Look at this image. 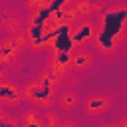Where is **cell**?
Masks as SVG:
<instances>
[{
    "label": "cell",
    "instance_id": "1",
    "mask_svg": "<svg viewBox=\"0 0 127 127\" xmlns=\"http://www.w3.org/2000/svg\"><path fill=\"white\" fill-rule=\"evenodd\" d=\"M58 77H54L50 71H44L40 77L32 79L30 83H26L22 87V99L30 101L32 105H36L38 109H52L56 105V85H58Z\"/></svg>",
    "mask_w": 127,
    "mask_h": 127
},
{
    "label": "cell",
    "instance_id": "2",
    "mask_svg": "<svg viewBox=\"0 0 127 127\" xmlns=\"http://www.w3.org/2000/svg\"><path fill=\"white\" fill-rule=\"evenodd\" d=\"M111 105H113V97L109 93H91L83 99V111L89 117L103 115L105 111H109Z\"/></svg>",
    "mask_w": 127,
    "mask_h": 127
},
{
    "label": "cell",
    "instance_id": "3",
    "mask_svg": "<svg viewBox=\"0 0 127 127\" xmlns=\"http://www.w3.org/2000/svg\"><path fill=\"white\" fill-rule=\"evenodd\" d=\"M93 62H95V56H93V52H89L87 48H75L71 54H69V62H67V65H69V69H73V71H77V73H83V71H89L91 67H93Z\"/></svg>",
    "mask_w": 127,
    "mask_h": 127
},
{
    "label": "cell",
    "instance_id": "4",
    "mask_svg": "<svg viewBox=\"0 0 127 127\" xmlns=\"http://www.w3.org/2000/svg\"><path fill=\"white\" fill-rule=\"evenodd\" d=\"M20 101H22V87H18L8 79L0 81V105L16 107Z\"/></svg>",
    "mask_w": 127,
    "mask_h": 127
},
{
    "label": "cell",
    "instance_id": "5",
    "mask_svg": "<svg viewBox=\"0 0 127 127\" xmlns=\"http://www.w3.org/2000/svg\"><path fill=\"white\" fill-rule=\"evenodd\" d=\"M56 103L64 109V111H71L79 105V95L75 89L67 87V89H62L60 93H56Z\"/></svg>",
    "mask_w": 127,
    "mask_h": 127
},
{
    "label": "cell",
    "instance_id": "6",
    "mask_svg": "<svg viewBox=\"0 0 127 127\" xmlns=\"http://www.w3.org/2000/svg\"><path fill=\"white\" fill-rule=\"evenodd\" d=\"M2 28L10 34V38H16L20 34H24V22L18 16H8L2 20Z\"/></svg>",
    "mask_w": 127,
    "mask_h": 127
},
{
    "label": "cell",
    "instance_id": "7",
    "mask_svg": "<svg viewBox=\"0 0 127 127\" xmlns=\"http://www.w3.org/2000/svg\"><path fill=\"white\" fill-rule=\"evenodd\" d=\"M60 121H62L60 115H58L56 111H50V109H46V113L40 115V125H42V127H58Z\"/></svg>",
    "mask_w": 127,
    "mask_h": 127
},
{
    "label": "cell",
    "instance_id": "8",
    "mask_svg": "<svg viewBox=\"0 0 127 127\" xmlns=\"http://www.w3.org/2000/svg\"><path fill=\"white\" fill-rule=\"evenodd\" d=\"M91 30H93V26H91V24L81 22L79 26H75V28H73V36H75V40H79V44H81V42H85V36H87Z\"/></svg>",
    "mask_w": 127,
    "mask_h": 127
},
{
    "label": "cell",
    "instance_id": "9",
    "mask_svg": "<svg viewBox=\"0 0 127 127\" xmlns=\"http://www.w3.org/2000/svg\"><path fill=\"white\" fill-rule=\"evenodd\" d=\"M22 125H40V115L36 109H28L22 113Z\"/></svg>",
    "mask_w": 127,
    "mask_h": 127
},
{
    "label": "cell",
    "instance_id": "10",
    "mask_svg": "<svg viewBox=\"0 0 127 127\" xmlns=\"http://www.w3.org/2000/svg\"><path fill=\"white\" fill-rule=\"evenodd\" d=\"M91 8H93L91 0H77V2L73 4V10L77 12V16H87V14H91Z\"/></svg>",
    "mask_w": 127,
    "mask_h": 127
},
{
    "label": "cell",
    "instance_id": "11",
    "mask_svg": "<svg viewBox=\"0 0 127 127\" xmlns=\"http://www.w3.org/2000/svg\"><path fill=\"white\" fill-rule=\"evenodd\" d=\"M26 6H28L32 12H36V10L48 8V6H50V0H26Z\"/></svg>",
    "mask_w": 127,
    "mask_h": 127
},
{
    "label": "cell",
    "instance_id": "12",
    "mask_svg": "<svg viewBox=\"0 0 127 127\" xmlns=\"http://www.w3.org/2000/svg\"><path fill=\"white\" fill-rule=\"evenodd\" d=\"M58 127H77V123L75 121H71V119H64V121H60V125Z\"/></svg>",
    "mask_w": 127,
    "mask_h": 127
},
{
    "label": "cell",
    "instance_id": "13",
    "mask_svg": "<svg viewBox=\"0 0 127 127\" xmlns=\"http://www.w3.org/2000/svg\"><path fill=\"white\" fill-rule=\"evenodd\" d=\"M4 79H8V77H6V71L2 69V71H0V81H4Z\"/></svg>",
    "mask_w": 127,
    "mask_h": 127
},
{
    "label": "cell",
    "instance_id": "14",
    "mask_svg": "<svg viewBox=\"0 0 127 127\" xmlns=\"http://www.w3.org/2000/svg\"><path fill=\"white\" fill-rule=\"evenodd\" d=\"M99 127H117V125H99Z\"/></svg>",
    "mask_w": 127,
    "mask_h": 127
}]
</instances>
